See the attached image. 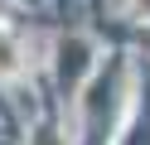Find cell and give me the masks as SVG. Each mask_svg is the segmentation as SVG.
I'll list each match as a JSON object with an SVG mask.
<instances>
[{
	"instance_id": "obj_1",
	"label": "cell",
	"mask_w": 150,
	"mask_h": 145,
	"mask_svg": "<svg viewBox=\"0 0 150 145\" xmlns=\"http://www.w3.org/2000/svg\"><path fill=\"white\" fill-rule=\"evenodd\" d=\"M131 5H136V15H145V19H150V0H131Z\"/></svg>"
}]
</instances>
